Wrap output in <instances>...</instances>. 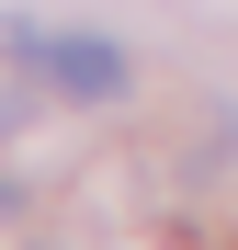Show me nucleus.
Returning <instances> with one entry per match:
<instances>
[{
  "instance_id": "obj_2",
  "label": "nucleus",
  "mask_w": 238,
  "mask_h": 250,
  "mask_svg": "<svg viewBox=\"0 0 238 250\" xmlns=\"http://www.w3.org/2000/svg\"><path fill=\"white\" fill-rule=\"evenodd\" d=\"M0 216H12V182H0Z\"/></svg>"
},
{
  "instance_id": "obj_1",
  "label": "nucleus",
  "mask_w": 238,
  "mask_h": 250,
  "mask_svg": "<svg viewBox=\"0 0 238 250\" xmlns=\"http://www.w3.org/2000/svg\"><path fill=\"white\" fill-rule=\"evenodd\" d=\"M12 46H23V68H46V80H57L68 103H113V91L136 80L113 34H12Z\"/></svg>"
}]
</instances>
